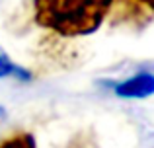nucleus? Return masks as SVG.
I'll use <instances>...</instances> for the list:
<instances>
[{
	"instance_id": "nucleus-2",
	"label": "nucleus",
	"mask_w": 154,
	"mask_h": 148,
	"mask_svg": "<svg viewBox=\"0 0 154 148\" xmlns=\"http://www.w3.org/2000/svg\"><path fill=\"white\" fill-rule=\"evenodd\" d=\"M113 94L123 99H144L154 95V72L143 70L119 82H109Z\"/></svg>"
},
{
	"instance_id": "nucleus-1",
	"label": "nucleus",
	"mask_w": 154,
	"mask_h": 148,
	"mask_svg": "<svg viewBox=\"0 0 154 148\" xmlns=\"http://www.w3.org/2000/svg\"><path fill=\"white\" fill-rule=\"evenodd\" d=\"M117 0H33L39 27L60 37H84L102 27Z\"/></svg>"
},
{
	"instance_id": "nucleus-6",
	"label": "nucleus",
	"mask_w": 154,
	"mask_h": 148,
	"mask_svg": "<svg viewBox=\"0 0 154 148\" xmlns=\"http://www.w3.org/2000/svg\"><path fill=\"white\" fill-rule=\"evenodd\" d=\"M6 117H8V113H6V109H4L2 105H0V123L2 121H6Z\"/></svg>"
},
{
	"instance_id": "nucleus-5",
	"label": "nucleus",
	"mask_w": 154,
	"mask_h": 148,
	"mask_svg": "<svg viewBox=\"0 0 154 148\" xmlns=\"http://www.w3.org/2000/svg\"><path fill=\"white\" fill-rule=\"evenodd\" d=\"M131 2H135L140 10H146L150 14H154V0H131Z\"/></svg>"
},
{
	"instance_id": "nucleus-3",
	"label": "nucleus",
	"mask_w": 154,
	"mask_h": 148,
	"mask_svg": "<svg viewBox=\"0 0 154 148\" xmlns=\"http://www.w3.org/2000/svg\"><path fill=\"white\" fill-rule=\"evenodd\" d=\"M4 78H14L18 82H29L33 76H31V72L26 66L12 61V57L0 47V80H4Z\"/></svg>"
},
{
	"instance_id": "nucleus-4",
	"label": "nucleus",
	"mask_w": 154,
	"mask_h": 148,
	"mask_svg": "<svg viewBox=\"0 0 154 148\" xmlns=\"http://www.w3.org/2000/svg\"><path fill=\"white\" fill-rule=\"evenodd\" d=\"M0 148H37L33 134L29 133H14L0 140Z\"/></svg>"
}]
</instances>
